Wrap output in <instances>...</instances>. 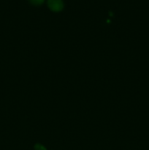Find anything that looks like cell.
<instances>
[{
	"label": "cell",
	"instance_id": "cell-1",
	"mask_svg": "<svg viewBox=\"0 0 149 150\" xmlns=\"http://www.w3.org/2000/svg\"><path fill=\"white\" fill-rule=\"evenodd\" d=\"M48 6L53 11H60L63 8L61 0H48Z\"/></svg>",
	"mask_w": 149,
	"mask_h": 150
},
{
	"label": "cell",
	"instance_id": "cell-2",
	"mask_svg": "<svg viewBox=\"0 0 149 150\" xmlns=\"http://www.w3.org/2000/svg\"><path fill=\"white\" fill-rule=\"evenodd\" d=\"M32 4H40L43 2L44 0H30Z\"/></svg>",
	"mask_w": 149,
	"mask_h": 150
},
{
	"label": "cell",
	"instance_id": "cell-3",
	"mask_svg": "<svg viewBox=\"0 0 149 150\" xmlns=\"http://www.w3.org/2000/svg\"><path fill=\"white\" fill-rule=\"evenodd\" d=\"M35 150H46V149H45V147H43L42 145L37 144L36 146H35Z\"/></svg>",
	"mask_w": 149,
	"mask_h": 150
}]
</instances>
